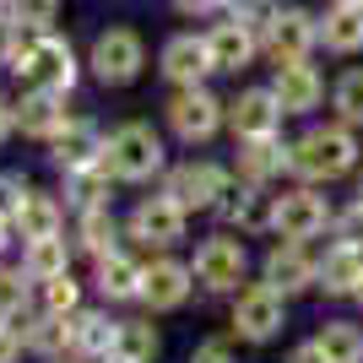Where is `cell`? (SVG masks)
<instances>
[{"mask_svg":"<svg viewBox=\"0 0 363 363\" xmlns=\"http://www.w3.org/2000/svg\"><path fill=\"white\" fill-rule=\"evenodd\" d=\"M358 168H363V141L342 120L309 125L293 141V179L298 184H336V179H352Z\"/></svg>","mask_w":363,"mask_h":363,"instance_id":"1","label":"cell"},{"mask_svg":"<svg viewBox=\"0 0 363 363\" xmlns=\"http://www.w3.org/2000/svg\"><path fill=\"white\" fill-rule=\"evenodd\" d=\"M104 163L120 184H147V179H157V174H168V147L147 120H125V125L108 130Z\"/></svg>","mask_w":363,"mask_h":363,"instance_id":"2","label":"cell"},{"mask_svg":"<svg viewBox=\"0 0 363 363\" xmlns=\"http://www.w3.org/2000/svg\"><path fill=\"white\" fill-rule=\"evenodd\" d=\"M250 244L239 233H212V239L196 244V255H190V272H196V288L201 293H217V298H233L239 288H250Z\"/></svg>","mask_w":363,"mask_h":363,"instance_id":"3","label":"cell"},{"mask_svg":"<svg viewBox=\"0 0 363 363\" xmlns=\"http://www.w3.org/2000/svg\"><path fill=\"white\" fill-rule=\"evenodd\" d=\"M250 28L260 33V49L272 55V65H298L315 55L320 44V16L303 11V6H272V11H260Z\"/></svg>","mask_w":363,"mask_h":363,"instance_id":"4","label":"cell"},{"mask_svg":"<svg viewBox=\"0 0 363 363\" xmlns=\"http://www.w3.org/2000/svg\"><path fill=\"white\" fill-rule=\"evenodd\" d=\"M184 233H190V212L168 190L141 196L130 206V217H125V239L136 250H152V255H174V244H184Z\"/></svg>","mask_w":363,"mask_h":363,"instance_id":"5","label":"cell"},{"mask_svg":"<svg viewBox=\"0 0 363 363\" xmlns=\"http://www.w3.org/2000/svg\"><path fill=\"white\" fill-rule=\"evenodd\" d=\"M288 303L277 288H266V282H250V288L233 293V309H228V331L239 336V342H250V347H266V342H277V336L288 331Z\"/></svg>","mask_w":363,"mask_h":363,"instance_id":"6","label":"cell"},{"mask_svg":"<svg viewBox=\"0 0 363 363\" xmlns=\"http://www.w3.org/2000/svg\"><path fill=\"white\" fill-rule=\"evenodd\" d=\"M233 184H239V179H233V168L212 163V157H190V163H174L163 174V190L179 201L184 212H217Z\"/></svg>","mask_w":363,"mask_h":363,"instance_id":"7","label":"cell"},{"mask_svg":"<svg viewBox=\"0 0 363 363\" xmlns=\"http://www.w3.org/2000/svg\"><path fill=\"white\" fill-rule=\"evenodd\" d=\"M260 282L277 288L282 298H298V293H315L320 288V255L298 239H272L266 255H260Z\"/></svg>","mask_w":363,"mask_h":363,"instance_id":"8","label":"cell"},{"mask_svg":"<svg viewBox=\"0 0 363 363\" xmlns=\"http://www.w3.org/2000/svg\"><path fill=\"white\" fill-rule=\"evenodd\" d=\"M76 76H82V65H76V49L65 44V38H55V33H38L33 38V49L16 60V82L33 92H71Z\"/></svg>","mask_w":363,"mask_h":363,"instance_id":"9","label":"cell"},{"mask_svg":"<svg viewBox=\"0 0 363 363\" xmlns=\"http://www.w3.org/2000/svg\"><path fill=\"white\" fill-rule=\"evenodd\" d=\"M168 130L184 141V147H201V141H212L217 130L228 125V104L217 98V92L206 87H179L174 98H168Z\"/></svg>","mask_w":363,"mask_h":363,"instance_id":"10","label":"cell"},{"mask_svg":"<svg viewBox=\"0 0 363 363\" xmlns=\"http://www.w3.org/2000/svg\"><path fill=\"white\" fill-rule=\"evenodd\" d=\"M331 217H336V206L320 196V184H293V190L277 196V239L309 244L320 233H331Z\"/></svg>","mask_w":363,"mask_h":363,"instance_id":"11","label":"cell"},{"mask_svg":"<svg viewBox=\"0 0 363 363\" xmlns=\"http://www.w3.org/2000/svg\"><path fill=\"white\" fill-rule=\"evenodd\" d=\"M87 65L104 87H130L141 76V65H147V44H141V33H130V28H108V33L92 38Z\"/></svg>","mask_w":363,"mask_h":363,"instance_id":"12","label":"cell"},{"mask_svg":"<svg viewBox=\"0 0 363 363\" xmlns=\"http://www.w3.org/2000/svg\"><path fill=\"white\" fill-rule=\"evenodd\" d=\"M196 293V272H190V260L179 255H152L147 260V282H141V303H147V315H174L184 309Z\"/></svg>","mask_w":363,"mask_h":363,"instance_id":"13","label":"cell"},{"mask_svg":"<svg viewBox=\"0 0 363 363\" xmlns=\"http://www.w3.org/2000/svg\"><path fill=\"white\" fill-rule=\"evenodd\" d=\"M228 233H239V239H260V233H277V196L266 184H233L228 201L217 206Z\"/></svg>","mask_w":363,"mask_h":363,"instance_id":"14","label":"cell"},{"mask_svg":"<svg viewBox=\"0 0 363 363\" xmlns=\"http://www.w3.org/2000/svg\"><path fill=\"white\" fill-rule=\"evenodd\" d=\"M147 260L152 255H141V250H114V255L92 260V293L104 303H141Z\"/></svg>","mask_w":363,"mask_h":363,"instance_id":"15","label":"cell"},{"mask_svg":"<svg viewBox=\"0 0 363 363\" xmlns=\"http://www.w3.org/2000/svg\"><path fill=\"white\" fill-rule=\"evenodd\" d=\"M282 104H277L272 87H244L233 104H228V130L233 141H266V136H282Z\"/></svg>","mask_w":363,"mask_h":363,"instance_id":"16","label":"cell"},{"mask_svg":"<svg viewBox=\"0 0 363 363\" xmlns=\"http://www.w3.org/2000/svg\"><path fill=\"white\" fill-rule=\"evenodd\" d=\"M120 342V320L108 315V303H87L71 315V358L82 363H108Z\"/></svg>","mask_w":363,"mask_h":363,"instance_id":"17","label":"cell"},{"mask_svg":"<svg viewBox=\"0 0 363 363\" xmlns=\"http://www.w3.org/2000/svg\"><path fill=\"white\" fill-rule=\"evenodd\" d=\"M282 174H293V141H282V136L239 141V157H233V179L239 184H266L272 190Z\"/></svg>","mask_w":363,"mask_h":363,"instance_id":"18","label":"cell"},{"mask_svg":"<svg viewBox=\"0 0 363 363\" xmlns=\"http://www.w3.org/2000/svg\"><path fill=\"white\" fill-rule=\"evenodd\" d=\"M272 92H277V104H282V114H288V120H303V114H315V108L325 104V76H320L309 60L277 65Z\"/></svg>","mask_w":363,"mask_h":363,"instance_id":"19","label":"cell"},{"mask_svg":"<svg viewBox=\"0 0 363 363\" xmlns=\"http://www.w3.org/2000/svg\"><path fill=\"white\" fill-rule=\"evenodd\" d=\"M157 71L174 82V92L201 87V82L212 76V49H206V38H196V33H174L163 44V55H157Z\"/></svg>","mask_w":363,"mask_h":363,"instance_id":"20","label":"cell"},{"mask_svg":"<svg viewBox=\"0 0 363 363\" xmlns=\"http://www.w3.org/2000/svg\"><path fill=\"white\" fill-rule=\"evenodd\" d=\"M71 120H76V114L65 108V92H33V87H22V98H16V130L33 136V141H55Z\"/></svg>","mask_w":363,"mask_h":363,"instance_id":"21","label":"cell"},{"mask_svg":"<svg viewBox=\"0 0 363 363\" xmlns=\"http://www.w3.org/2000/svg\"><path fill=\"white\" fill-rule=\"evenodd\" d=\"M206 49H212V71H244L260 55V33L244 16H233V22H217L206 33Z\"/></svg>","mask_w":363,"mask_h":363,"instance_id":"22","label":"cell"},{"mask_svg":"<svg viewBox=\"0 0 363 363\" xmlns=\"http://www.w3.org/2000/svg\"><path fill=\"white\" fill-rule=\"evenodd\" d=\"M114 174H108V163L98 157V163H87V168H71L65 174V184H60V201H65V212H104L108 206V190H114Z\"/></svg>","mask_w":363,"mask_h":363,"instance_id":"23","label":"cell"},{"mask_svg":"<svg viewBox=\"0 0 363 363\" xmlns=\"http://www.w3.org/2000/svg\"><path fill=\"white\" fill-rule=\"evenodd\" d=\"M104 141H108V136H104L92 120H71L60 136L49 141V163L60 168V174H71V168H87V163H98V157H104Z\"/></svg>","mask_w":363,"mask_h":363,"instance_id":"24","label":"cell"},{"mask_svg":"<svg viewBox=\"0 0 363 363\" xmlns=\"http://www.w3.org/2000/svg\"><path fill=\"white\" fill-rule=\"evenodd\" d=\"M16 239L22 244H38V239H60L65 233V201L55 196V190H38L33 184V196H28V206L16 212Z\"/></svg>","mask_w":363,"mask_h":363,"instance_id":"25","label":"cell"},{"mask_svg":"<svg viewBox=\"0 0 363 363\" xmlns=\"http://www.w3.org/2000/svg\"><path fill=\"white\" fill-rule=\"evenodd\" d=\"M71 244H76V255H87V260H104L114 255V250H125V223L114 212H82L71 228Z\"/></svg>","mask_w":363,"mask_h":363,"instance_id":"26","label":"cell"},{"mask_svg":"<svg viewBox=\"0 0 363 363\" xmlns=\"http://www.w3.org/2000/svg\"><path fill=\"white\" fill-rule=\"evenodd\" d=\"M22 347L33 352V358H44V363H55V358H71V320H60V315H49V309H33L22 325Z\"/></svg>","mask_w":363,"mask_h":363,"instance_id":"27","label":"cell"},{"mask_svg":"<svg viewBox=\"0 0 363 363\" xmlns=\"http://www.w3.org/2000/svg\"><path fill=\"white\" fill-rule=\"evenodd\" d=\"M363 282V250H347V244H325L320 255V288L325 298H352Z\"/></svg>","mask_w":363,"mask_h":363,"instance_id":"28","label":"cell"},{"mask_svg":"<svg viewBox=\"0 0 363 363\" xmlns=\"http://www.w3.org/2000/svg\"><path fill=\"white\" fill-rule=\"evenodd\" d=\"M320 44L331 49V55H363V6H347V0L325 6V16H320Z\"/></svg>","mask_w":363,"mask_h":363,"instance_id":"29","label":"cell"},{"mask_svg":"<svg viewBox=\"0 0 363 363\" xmlns=\"http://www.w3.org/2000/svg\"><path fill=\"white\" fill-rule=\"evenodd\" d=\"M309 342L320 347L325 363H363V325H358V320H342V315L320 320Z\"/></svg>","mask_w":363,"mask_h":363,"instance_id":"30","label":"cell"},{"mask_svg":"<svg viewBox=\"0 0 363 363\" xmlns=\"http://www.w3.org/2000/svg\"><path fill=\"white\" fill-rule=\"evenodd\" d=\"M114 358H120V363H157V358H163V331L152 325V315H125L120 320Z\"/></svg>","mask_w":363,"mask_h":363,"instance_id":"31","label":"cell"},{"mask_svg":"<svg viewBox=\"0 0 363 363\" xmlns=\"http://www.w3.org/2000/svg\"><path fill=\"white\" fill-rule=\"evenodd\" d=\"M76 260V244L71 233H60V239H38V244H22V272L33 277V282H55V277L71 272Z\"/></svg>","mask_w":363,"mask_h":363,"instance_id":"32","label":"cell"},{"mask_svg":"<svg viewBox=\"0 0 363 363\" xmlns=\"http://www.w3.org/2000/svg\"><path fill=\"white\" fill-rule=\"evenodd\" d=\"M33 309H38V282H33L22 266H0V320H6V325H22Z\"/></svg>","mask_w":363,"mask_h":363,"instance_id":"33","label":"cell"},{"mask_svg":"<svg viewBox=\"0 0 363 363\" xmlns=\"http://www.w3.org/2000/svg\"><path fill=\"white\" fill-rule=\"evenodd\" d=\"M331 114L347 130H363V65H347V71L331 82Z\"/></svg>","mask_w":363,"mask_h":363,"instance_id":"34","label":"cell"},{"mask_svg":"<svg viewBox=\"0 0 363 363\" xmlns=\"http://www.w3.org/2000/svg\"><path fill=\"white\" fill-rule=\"evenodd\" d=\"M38 309H49V315H60V320H71L76 309H87V293H82L76 272L55 277V282H38Z\"/></svg>","mask_w":363,"mask_h":363,"instance_id":"35","label":"cell"},{"mask_svg":"<svg viewBox=\"0 0 363 363\" xmlns=\"http://www.w3.org/2000/svg\"><path fill=\"white\" fill-rule=\"evenodd\" d=\"M60 16V0H6V22L28 33H49V22Z\"/></svg>","mask_w":363,"mask_h":363,"instance_id":"36","label":"cell"},{"mask_svg":"<svg viewBox=\"0 0 363 363\" xmlns=\"http://www.w3.org/2000/svg\"><path fill=\"white\" fill-rule=\"evenodd\" d=\"M331 244L363 250V201H347V206H336V217H331Z\"/></svg>","mask_w":363,"mask_h":363,"instance_id":"37","label":"cell"},{"mask_svg":"<svg viewBox=\"0 0 363 363\" xmlns=\"http://www.w3.org/2000/svg\"><path fill=\"white\" fill-rule=\"evenodd\" d=\"M33 184L22 179V174H0V223H16V212L28 206Z\"/></svg>","mask_w":363,"mask_h":363,"instance_id":"38","label":"cell"},{"mask_svg":"<svg viewBox=\"0 0 363 363\" xmlns=\"http://www.w3.org/2000/svg\"><path fill=\"white\" fill-rule=\"evenodd\" d=\"M184 363H239V352H233V342H223V336H206V342L190 347Z\"/></svg>","mask_w":363,"mask_h":363,"instance_id":"39","label":"cell"},{"mask_svg":"<svg viewBox=\"0 0 363 363\" xmlns=\"http://www.w3.org/2000/svg\"><path fill=\"white\" fill-rule=\"evenodd\" d=\"M22 331H16V325H6V320H0V363H22Z\"/></svg>","mask_w":363,"mask_h":363,"instance_id":"40","label":"cell"},{"mask_svg":"<svg viewBox=\"0 0 363 363\" xmlns=\"http://www.w3.org/2000/svg\"><path fill=\"white\" fill-rule=\"evenodd\" d=\"M223 6H228L233 16H244V22H250V16H260V11H272L266 0H223Z\"/></svg>","mask_w":363,"mask_h":363,"instance_id":"41","label":"cell"},{"mask_svg":"<svg viewBox=\"0 0 363 363\" xmlns=\"http://www.w3.org/2000/svg\"><path fill=\"white\" fill-rule=\"evenodd\" d=\"M11 130H16V104H11V98H0V147L11 141Z\"/></svg>","mask_w":363,"mask_h":363,"instance_id":"42","label":"cell"},{"mask_svg":"<svg viewBox=\"0 0 363 363\" xmlns=\"http://www.w3.org/2000/svg\"><path fill=\"white\" fill-rule=\"evenodd\" d=\"M282 363H325V358H320L315 342H298V347H288V358H282Z\"/></svg>","mask_w":363,"mask_h":363,"instance_id":"43","label":"cell"},{"mask_svg":"<svg viewBox=\"0 0 363 363\" xmlns=\"http://www.w3.org/2000/svg\"><path fill=\"white\" fill-rule=\"evenodd\" d=\"M212 6H223V0H174V11H179V16H206Z\"/></svg>","mask_w":363,"mask_h":363,"instance_id":"44","label":"cell"},{"mask_svg":"<svg viewBox=\"0 0 363 363\" xmlns=\"http://www.w3.org/2000/svg\"><path fill=\"white\" fill-rule=\"evenodd\" d=\"M16 244V228L11 223H0V266H6V250Z\"/></svg>","mask_w":363,"mask_h":363,"instance_id":"45","label":"cell"},{"mask_svg":"<svg viewBox=\"0 0 363 363\" xmlns=\"http://www.w3.org/2000/svg\"><path fill=\"white\" fill-rule=\"evenodd\" d=\"M352 303H358V309H363V282H358V293H352Z\"/></svg>","mask_w":363,"mask_h":363,"instance_id":"46","label":"cell"},{"mask_svg":"<svg viewBox=\"0 0 363 363\" xmlns=\"http://www.w3.org/2000/svg\"><path fill=\"white\" fill-rule=\"evenodd\" d=\"M352 201H363V168H358V196H352Z\"/></svg>","mask_w":363,"mask_h":363,"instance_id":"47","label":"cell"},{"mask_svg":"<svg viewBox=\"0 0 363 363\" xmlns=\"http://www.w3.org/2000/svg\"><path fill=\"white\" fill-rule=\"evenodd\" d=\"M55 363H82V358H55Z\"/></svg>","mask_w":363,"mask_h":363,"instance_id":"48","label":"cell"},{"mask_svg":"<svg viewBox=\"0 0 363 363\" xmlns=\"http://www.w3.org/2000/svg\"><path fill=\"white\" fill-rule=\"evenodd\" d=\"M347 6H363V0H347Z\"/></svg>","mask_w":363,"mask_h":363,"instance_id":"49","label":"cell"},{"mask_svg":"<svg viewBox=\"0 0 363 363\" xmlns=\"http://www.w3.org/2000/svg\"><path fill=\"white\" fill-rule=\"evenodd\" d=\"M108 363H120V358H108Z\"/></svg>","mask_w":363,"mask_h":363,"instance_id":"50","label":"cell"},{"mask_svg":"<svg viewBox=\"0 0 363 363\" xmlns=\"http://www.w3.org/2000/svg\"><path fill=\"white\" fill-rule=\"evenodd\" d=\"M0 6H6V0H0Z\"/></svg>","mask_w":363,"mask_h":363,"instance_id":"51","label":"cell"}]
</instances>
